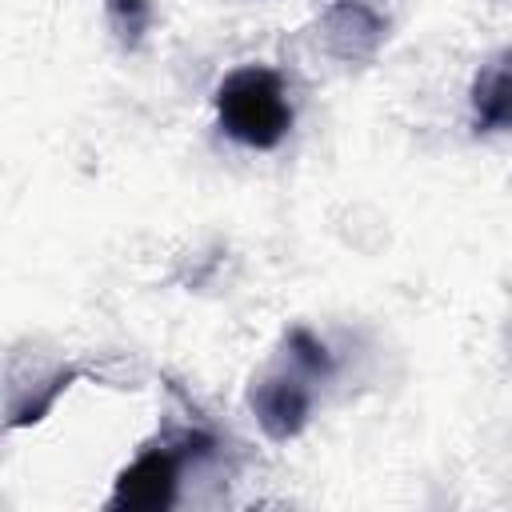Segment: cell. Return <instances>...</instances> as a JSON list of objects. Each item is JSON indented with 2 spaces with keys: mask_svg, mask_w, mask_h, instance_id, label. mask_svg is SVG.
<instances>
[{
  "mask_svg": "<svg viewBox=\"0 0 512 512\" xmlns=\"http://www.w3.org/2000/svg\"><path fill=\"white\" fill-rule=\"evenodd\" d=\"M208 448H212V440L200 432H184L172 444L164 440V444L144 448L128 468H120L112 496H108V508H116V512H164V508H172L176 492H180L184 460L204 456Z\"/></svg>",
  "mask_w": 512,
  "mask_h": 512,
  "instance_id": "2",
  "label": "cell"
},
{
  "mask_svg": "<svg viewBox=\"0 0 512 512\" xmlns=\"http://www.w3.org/2000/svg\"><path fill=\"white\" fill-rule=\"evenodd\" d=\"M288 360L300 368V372H308L312 380H324V376H332V352L308 332V328H292L288 332Z\"/></svg>",
  "mask_w": 512,
  "mask_h": 512,
  "instance_id": "8",
  "label": "cell"
},
{
  "mask_svg": "<svg viewBox=\"0 0 512 512\" xmlns=\"http://www.w3.org/2000/svg\"><path fill=\"white\" fill-rule=\"evenodd\" d=\"M72 380H80V368L76 364L48 372L28 396H8V428H28V424L44 420L52 412V404L60 400V392L72 388Z\"/></svg>",
  "mask_w": 512,
  "mask_h": 512,
  "instance_id": "6",
  "label": "cell"
},
{
  "mask_svg": "<svg viewBox=\"0 0 512 512\" xmlns=\"http://www.w3.org/2000/svg\"><path fill=\"white\" fill-rule=\"evenodd\" d=\"M216 124L228 140L268 152L292 132V104L284 92V80L268 64H244L232 68L216 84Z\"/></svg>",
  "mask_w": 512,
  "mask_h": 512,
  "instance_id": "1",
  "label": "cell"
},
{
  "mask_svg": "<svg viewBox=\"0 0 512 512\" xmlns=\"http://www.w3.org/2000/svg\"><path fill=\"white\" fill-rule=\"evenodd\" d=\"M384 20L360 0H336L320 16V44L344 64H368L384 44Z\"/></svg>",
  "mask_w": 512,
  "mask_h": 512,
  "instance_id": "4",
  "label": "cell"
},
{
  "mask_svg": "<svg viewBox=\"0 0 512 512\" xmlns=\"http://www.w3.org/2000/svg\"><path fill=\"white\" fill-rule=\"evenodd\" d=\"M308 380L312 376L292 364V368H276V372L260 376L248 388V408L268 440L288 444L308 428V416H312V384Z\"/></svg>",
  "mask_w": 512,
  "mask_h": 512,
  "instance_id": "3",
  "label": "cell"
},
{
  "mask_svg": "<svg viewBox=\"0 0 512 512\" xmlns=\"http://www.w3.org/2000/svg\"><path fill=\"white\" fill-rule=\"evenodd\" d=\"M476 132H512V48L488 56L468 88Z\"/></svg>",
  "mask_w": 512,
  "mask_h": 512,
  "instance_id": "5",
  "label": "cell"
},
{
  "mask_svg": "<svg viewBox=\"0 0 512 512\" xmlns=\"http://www.w3.org/2000/svg\"><path fill=\"white\" fill-rule=\"evenodd\" d=\"M104 12H108V28L124 48H136L152 28V0H104Z\"/></svg>",
  "mask_w": 512,
  "mask_h": 512,
  "instance_id": "7",
  "label": "cell"
}]
</instances>
